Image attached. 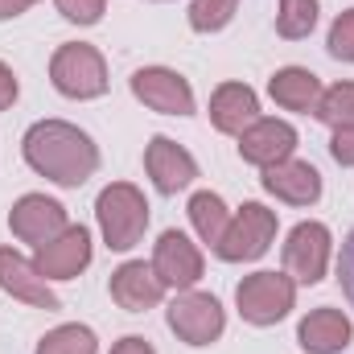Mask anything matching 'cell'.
<instances>
[{"instance_id":"1","label":"cell","mask_w":354,"mask_h":354,"mask_svg":"<svg viewBox=\"0 0 354 354\" xmlns=\"http://www.w3.org/2000/svg\"><path fill=\"white\" fill-rule=\"evenodd\" d=\"M25 161L29 169L66 189L83 185L95 169H99V149L83 128L66 124V120H41L25 132Z\"/></svg>"},{"instance_id":"2","label":"cell","mask_w":354,"mask_h":354,"mask_svg":"<svg viewBox=\"0 0 354 354\" xmlns=\"http://www.w3.org/2000/svg\"><path fill=\"white\" fill-rule=\"evenodd\" d=\"M95 214H99V227H103V239L111 252H128L140 243L145 227H149V202L136 185L128 181H115L99 194L95 202Z\"/></svg>"},{"instance_id":"3","label":"cell","mask_w":354,"mask_h":354,"mask_svg":"<svg viewBox=\"0 0 354 354\" xmlns=\"http://www.w3.org/2000/svg\"><path fill=\"white\" fill-rule=\"evenodd\" d=\"M235 301L252 326H276L297 301V280L288 272H256L235 288Z\"/></svg>"},{"instance_id":"4","label":"cell","mask_w":354,"mask_h":354,"mask_svg":"<svg viewBox=\"0 0 354 354\" xmlns=\"http://www.w3.org/2000/svg\"><path fill=\"white\" fill-rule=\"evenodd\" d=\"M50 79L54 87L71 99H95L107 91V66L99 58L95 46H83V41H71L62 46L54 58H50Z\"/></svg>"},{"instance_id":"5","label":"cell","mask_w":354,"mask_h":354,"mask_svg":"<svg viewBox=\"0 0 354 354\" xmlns=\"http://www.w3.org/2000/svg\"><path fill=\"white\" fill-rule=\"evenodd\" d=\"M276 239V214L260 206V202H248L231 223H227V231H223V239H218V256L223 260H231V264H239V260H260L268 252V243Z\"/></svg>"},{"instance_id":"6","label":"cell","mask_w":354,"mask_h":354,"mask_svg":"<svg viewBox=\"0 0 354 354\" xmlns=\"http://www.w3.org/2000/svg\"><path fill=\"white\" fill-rule=\"evenodd\" d=\"M223 326H227L223 305L210 292H181L169 305V330L185 346H210L223 334Z\"/></svg>"},{"instance_id":"7","label":"cell","mask_w":354,"mask_h":354,"mask_svg":"<svg viewBox=\"0 0 354 354\" xmlns=\"http://www.w3.org/2000/svg\"><path fill=\"white\" fill-rule=\"evenodd\" d=\"M330 264V231L322 223H301L292 227L284 243V268L297 284H317Z\"/></svg>"},{"instance_id":"8","label":"cell","mask_w":354,"mask_h":354,"mask_svg":"<svg viewBox=\"0 0 354 354\" xmlns=\"http://www.w3.org/2000/svg\"><path fill=\"white\" fill-rule=\"evenodd\" d=\"M132 95L153 107V111H165V115H194V91L189 83L177 75V71H165V66H145L132 75Z\"/></svg>"},{"instance_id":"9","label":"cell","mask_w":354,"mask_h":354,"mask_svg":"<svg viewBox=\"0 0 354 354\" xmlns=\"http://www.w3.org/2000/svg\"><path fill=\"white\" fill-rule=\"evenodd\" d=\"M8 227H12L17 239L46 248L50 239H58L66 231V210L54 198H46V194H25L12 206V214H8Z\"/></svg>"},{"instance_id":"10","label":"cell","mask_w":354,"mask_h":354,"mask_svg":"<svg viewBox=\"0 0 354 354\" xmlns=\"http://www.w3.org/2000/svg\"><path fill=\"white\" fill-rule=\"evenodd\" d=\"M153 272L165 288H189L202 276V252L181 231H165L153 252Z\"/></svg>"},{"instance_id":"11","label":"cell","mask_w":354,"mask_h":354,"mask_svg":"<svg viewBox=\"0 0 354 354\" xmlns=\"http://www.w3.org/2000/svg\"><path fill=\"white\" fill-rule=\"evenodd\" d=\"M91 264V235L87 227H66L58 239H50L46 248H37V260L33 268L46 276V280H71Z\"/></svg>"},{"instance_id":"12","label":"cell","mask_w":354,"mask_h":354,"mask_svg":"<svg viewBox=\"0 0 354 354\" xmlns=\"http://www.w3.org/2000/svg\"><path fill=\"white\" fill-rule=\"evenodd\" d=\"M292 149H297V132L284 120H256L252 128L239 132V157L260 165V169L276 165V161H288Z\"/></svg>"},{"instance_id":"13","label":"cell","mask_w":354,"mask_h":354,"mask_svg":"<svg viewBox=\"0 0 354 354\" xmlns=\"http://www.w3.org/2000/svg\"><path fill=\"white\" fill-rule=\"evenodd\" d=\"M145 169H149L153 185H157L161 194H177V189H185V185L198 177V161H194L177 140L153 136L149 149H145Z\"/></svg>"},{"instance_id":"14","label":"cell","mask_w":354,"mask_h":354,"mask_svg":"<svg viewBox=\"0 0 354 354\" xmlns=\"http://www.w3.org/2000/svg\"><path fill=\"white\" fill-rule=\"evenodd\" d=\"M264 189L276 194L280 202H288V206H309V202L322 198V174L309 161L288 157V161H276V165L264 169Z\"/></svg>"},{"instance_id":"15","label":"cell","mask_w":354,"mask_h":354,"mask_svg":"<svg viewBox=\"0 0 354 354\" xmlns=\"http://www.w3.org/2000/svg\"><path fill=\"white\" fill-rule=\"evenodd\" d=\"M161 292H165V284L157 280L153 264L128 260V264H120L115 272H111V297H115V305L128 309V313H145V309H153V305L161 301Z\"/></svg>"},{"instance_id":"16","label":"cell","mask_w":354,"mask_h":354,"mask_svg":"<svg viewBox=\"0 0 354 354\" xmlns=\"http://www.w3.org/2000/svg\"><path fill=\"white\" fill-rule=\"evenodd\" d=\"M0 288H8L17 301L37 305V309H58V297L50 292L46 276L29 260H21L12 248H0Z\"/></svg>"},{"instance_id":"17","label":"cell","mask_w":354,"mask_h":354,"mask_svg":"<svg viewBox=\"0 0 354 354\" xmlns=\"http://www.w3.org/2000/svg\"><path fill=\"white\" fill-rule=\"evenodd\" d=\"M210 120L218 132L227 136H239L243 128H252L260 120V99L256 91L243 87V83H223V87L210 95Z\"/></svg>"},{"instance_id":"18","label":"cell","mask_w":354,"mask_h":354,"mask_svg":"<svg viewBox=\"0 0 354 354\" xmlns=\"http://www.w3.org/2000/svg\"><path fill=\"white\" fill-rule=\"evenodd\" d=\"M351 317L342 309H313L297 330L301 346L309 354H342L351 346Z\"/></svg>"},{"instance_id":"19","label":"cell","mask_w":354,"mask_h":354,"mask_svg":"<svg viewBox=\"0 0 354 354\" xmlns=\"http://www.w3.org/2000/svg\"><path fill=\"white\" fill-rule=\"evenodd\" d=\"M268 91H272V99H276L280 107H288V111H313L317 99H322L317 75H313V71H301V66L276 71L272 83H268Z\"/></svg>"},{"instance_id":"20","label":"cell","mask_w":354,"mask_h":354,"mask_svg":"<svg viewBox=\"0 0 354 354\" xmlns=\"http://www.w3.org/2000/svg\"><path fill=\"white\" fill-rule=\"evenodd\" d=\"M189 218H194V231L202 235V243H210V248H218V239H223V231H227V223H231L223 198L210 194V189H202V194L189 198Z\"/></svg>"},{"instance_id":"21","label":"cell","mask_w":354,"mask_h":354,"mask_svg":"<svg viewBox=\"0 0 354 354\" xmlns=\"http://www.w3.org/2000/svg\"><path fill=\"white\" fill-rule=\"evenodd\" d=\"M317 25V0H280V12H276V33L297 41V37H309Z\"/></svg>"},{"instance_id":"22","label":"cell","mask_w":354,"mask_h":354,"mask_svg":"<svg viewBox=\"0 0 354 354\" xmlns=\"http://www.w3.org/2000/svg\"><path fill=\"white\" fill-rule=\"evenodd\" d=\"M313 111L330 128H354V83H338V87L322 91V99H317Z\"/></svg>"},{"instance_id":"23","label":"cell","mask_w":354,"mask_h":354,"mask_svg":"<svg viewBox=\"0 0 354 354\" xmlns=\"http://www.w3.org/2000/svg\"><path fill=\"white\" fill-rule=\"evenodd\" d=\"M37 354H95V334L87 326H58L37 342Z\"/></svg>"},{"instance_id":"24","label":"cell","mask_w":354,"mask_h":354,"mask_svg":"<svg viewBox=\"0 0 354 354\" xmlns=\"http://www.w3.org/2000/svg\"><path fill=\"white\" fill-rule=\"evenodd\" d=\"M239 0H194L189 4V25L198 33H218L231 17H235Z\"/></svg>"},{"instance_id":"25","label":"cell","mask_w":354,"mask_h":354,"mask_svg":"<svg viewBox=\"0 0 354 354\" xmlns=\"http://www.w3.org/2000/svg\"><path fill=\"white\" fill-rule=\"evenodd\" d=\"M330 54L342 58V62H354V8L334 21V29H330Z\"/></svg>"},{"instance_id":"26","label":"cell","mask_w":354,"mask_h":354,"mask_svg":"<svg viewBox=\"0 0 354 354\" xmlns=\"http://www.w3.org/2000/svg\"><path fill=\"white\" fill-rule=\"evenodd\" d=\"M58 4V12L66 17V21H75V25H95L99 17H103V0H54Z\"/></svg>"},{"instance_id":"27","label":"cell","mask_w":354,"mask_h":354,"mask_svg":"<svg viewBox=\"0 0 354 354\" xmlns=\"http://www.w3.org/2000/svg\"><path fill=\"white\" fill-rule=\"evenodd\" d=\"M338 280H342V292H346V301L354 305V231L346 235V243H342V256H338Z\"/></svg>"},{"instance_id":"28","label":"cell","mask_w":354,"mask_h":354,"mask_svg":"<svg viewBox=\"0 0 354 354\" xmlns=\"http://www.w3.org/2000/svg\"><path fill=\"white\" fill-rule=\"evenodd\" d=\"M330 153H334L338 165H354V128H334Z\"/></svg>"},{"instance_id":"29","label":"cell","mask_w":354,"mask_h":354,"mask_svg":"<svg viewBox=\"0 0 354 354\" xmlns=\"http://www.w3.org/2000/svg\"><path fill=\"white\" fill-rule=\"evenodd\" d=\"M12 99H17V75L0 62V111H4V107H12Z\"/></svg>"},{"instance_id":"30","label":"cell","mask_w":354,"mask_h":354,"mask_svg":"<svg viewBox=\"0 0 354 354\" xmlns=\"http://www.w3.org/2000/svg\"><path fill=\"white\" fill-rule=\"evenodd\" d=\"M111 354H157V351H153L145 338H136V334H132V338H120V342L111 346Z\"/></svg>"},{"instance_id":"31","label":"cell","mask_w":354,"mask_h":354,"mask_svg":"<svg viewBox=\"0 0 354 354\" xmlns=\"http://www.w3.org/2000/svg\"><path fill=\"white\" fill-rule=\"evenodd\" d=\"M25 8H33V0H0V21H12V17H21Z\"/></svg>"}]
</instances>
